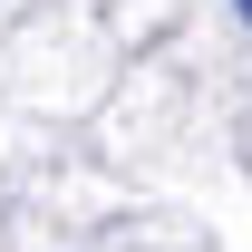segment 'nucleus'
Instances as JSON below:
<instances>
[{"label": "nucleus", "instance_id": "obj_1", "mask_svg": "<svg viewBox=\"0 0 252 252\" xmlns=\"http://www.w3.org/2000/svg\"><path fill=\"white\" fill-rule=\"evenodd\" d=\"M233 10H243V20H252V0H233Z\"/></svg>", "mask_w": 252, "mask_h": 252}]
</instances>
